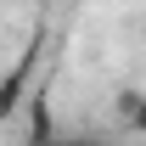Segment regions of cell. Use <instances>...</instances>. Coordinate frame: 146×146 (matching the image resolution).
<instances>
[{
    "instance_id": "6da1fadb",
    "label": "cell",
    "mask_w": 146,
    "mask_h": 146,
    "mask_svg": "<svg viewBox=\"0 0 146 146\" xmlns=\"http://www.w3.org/2000/svg\"><path fill=\"white\" fill-rule=\"evenodd\" d=\"M112 112H118L124 135H146V90H118Z\"/></svg>"
},
{
    "instance_id": "7a4b0ae2",
    "label": "cell",
    "mask_w": 146,
    "mask_h": 146,
    "mask_svg": "<svg viewBox=\"0 0 146 146\" xmlns=\"http://www.w3.org/2000/svg\"><path fill=\"white\" fill-rule=\"evenodd\" d=\"M56 146H101V141H96V135H62Z\"/></svg>"
}]
</instances>
